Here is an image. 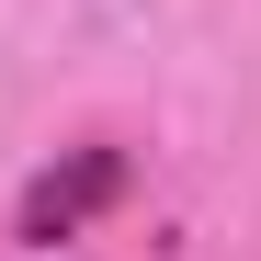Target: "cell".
Masks as SVG:
<instances>
[{
  "mask_svg": "<svg viewBox=\"0 0 261 261\" xmlns=\"http://www.w3.org/2000/svg\"><path fill=\"white\" fill-rule=\"evenodd\" d=\"M114 193H125V148H68L57 170H34V193H23V216H12V239L57 250V239H80V227H91Z\"/></svg>",
  "mask_w": 261,
  "mask_h": 261,
  "instance_id": "1",
  "label": "cell"
}]
</instances>
